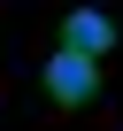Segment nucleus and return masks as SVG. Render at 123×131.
Returning <instances> with one entry per match:
<instances>
[{"instance_id": "nucleus-2", "label": "nucleus", "mask_w": 123, "mask_h": 131, "mask_svg": "<svg viewBox=\"0 0 123 131\" xmlns=\"http://www.w3.org/2000/svg\"><path fill=\"white\" fill-rule=\"evenodd\" d=\"M108 39H115V23H108L100 8H77L69 23H61V46H69V54H85V62H92V54H108Z\"/></svg>"}, {"instance_id": "nucleus-1", "label": "nucleus", "mask_w": 123, "mask_h": 131, "mask_svg": "<svg viewBox=\"0 0 123 131\" xmlns=\"http://www.w3.org/2000/svg\"><path fill=\"white\" fill-rule=\"evenodd\" d=\"M46 93H54L61 108H85V100L100 93V70H92L85 54H69V46H61V54L46 62Z\"/></svg>"}]
</instances>
